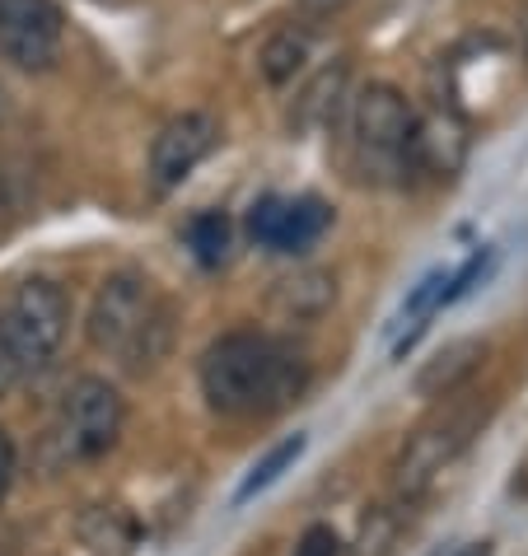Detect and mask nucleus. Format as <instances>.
Listing matches in <instances>:
<instances>
[{
    "label": "nucleus",
    "mask_w": 528,
    "mask_h": 556,
    "mask_svg": "<svg viewBox=\"0 0 528 556\" xmlns=\"http://www.w3.org/2000/svg\"><path fill=\"white\" fill-rule=\"evenodd\" d=\"M309 383V365L262 332H229L201 361V393L221 416H267L290 407Z\"/></svg>",
    "instance_id": "obj_1"
},
{
    "label": "nucleus",
    "mask_w": 528,
    "mask_h": 556,
    "mask_svg": "<svg viewBox=\"0 0 528 556\" xmlns=\"http://www.w3.org/2000/svg\"><path fill=\"white\" fill-rule=\"evenodd\" d=\"M89 346L113 355L131 369V375H146L168 355L174 342V308L164 304V295L154 290L150 276L141 271H113L103 276V286L95 290V304H89Z\"/></svg>",
    "instance_id": "obj_2"
},
{
    "label": "nucleus",
    "mask_w": 528,
    "mask_h": 556,
    "mask_svg": "<svg viewBox=\"0 0 528 556\" xmlns=\"http://www.w3.org/2000/svg\"><path fill=\"white\" fill-rule=\"evenodd\" d=\"M0 328H5L10 355L20 365V379L42 375L71 332V295L48 276H28L10 290L5 308H0Z\"/></svg>",
    "instance_id": "obj_3"
},
{
    "label": "nucleus",
    "mask_w": 528,
    "mask_h": 556,
    "mask_svg": "<svg viewBox=\"0 0 528 556\" xmlns=\"http://www.w3.org/2000/svg\"><path fill=\"white\" fill-rule=\"evenodd\" d=\"M122 421H127V403L108 379L85 375L61 393V407L52 416V450L61 463H95L117 444Z\"/></svg>",
    "instance_id": "obj_4"
},
{
    "label": "nucleus",
    "mask_w": 528,
    "mask_h": 556,
    "mask_svg": "<svg viewBox=\"0 0 528 556\" xmlns=\"http://www.w3.org/2000/svg\"><path fill=\"white\" fill-rule=\"evenodd\" d=\"M416 131L412 103L393 85H365L351 103V160L361 178L407 174V146Z\"/></svg>",
    "instance_id": "obj_5"
},
{
    "label": "nucleus",
    "mask_w": 528,
    "mask_h": 556,
    "mask_svg": "<svg viewBox=\"0 0 528 556\" xmlns=\"http://www.w3.org/2000/svg\"><path fill=\"white\" fill-rule=\"evenodd\" d=\"M473 430H477L473 412H449V416H435V421H426L407 444H402V454L393 463V496L402 505H412L416 496H426V491L435 486V477H440L449 463H454L473 444Z\"/></svg>",
    "instance_id": "obj_6"
},
{
    "label": "nucleus",
    "mask_w": 528,
    "mask_h": 556,
    "mask_svg": "<svg viewBox=\"0 0 528 556\" xmlns=\"http://www.w3.org/2000/svg\"><path fill=\"white\" fill-rule=\"evenodd\" d=\"M0 56L20 71H52L61 56L56 0H0Z\"/></svg>",
    "instance_id": "obj_7"
},
{
    "label": "nucleus",
    "mask_w": 528,
    "mask_h": 556,
    "mask_svg": "<svg viewBox=\"0 0 528 556\" xmlns=\"http://www.w3.org/2000/svg\"><path fill=\"white\" fill-rule=\"evenodd\" d=\"M328 225H332V211H328V202H318V197H262V202L248 211V235L272 253L314 249Z\"/></svg>",
    "instance_id": "obj_8"
},
{
    "label": "nucleus",
    "mask_w": 528,
    "mask_h": 556,
    "mask_svg": "<svg viewBox=\"0 0 528 556\" xmlns=\"http://www.w3.org/2000/svg\"><path fill=\"white\" fill-rule=\"evenodd\" d=\"M221 141V122L211 113H183L174 122H164L160 136L150 146V182L154 192H174L192 178V168L206 160Z\"/></svg>",
    "instance_id": "obj_9"
},
{
    "label": "nucleus",
    "mask_w": 528,
    "mask_h": 556,
    "mask_svg": "<svg viewBox=\"0 0 528 556\" xmlns=\"http://www.w3.org/2000/svg\"><path fill=\"white\" fill-rule=\"evenodd\" d=\"M347 85H351L347 61H332V66L309 75L304 89L294 94V108H290V131H300V136L328 131L341 117V108H347Z\"/></svg>",
    "instance_id": "obj_10"
},
{
    "label": "nucleus",
    "mask_w": 528,
    "mask_h": 556,
    "mask_svg": "<svg viewBox=\"0 0 528 556\" xmlns=\"http://www.w3.org/2000/svg\"><path fill=\"white\" fill-rule=\"evenodd\" d=\"M332 300H337V281H332V271H318V267L294 271L286 281H276L272 290V308L286 323H314L328 314Z\"/></svg>",
    "instance_id": "obj_11"
},
{
    "label": "nucleus",
    "mask_w": 528,
    "mask_h": 556,
    "mask_svg": "<svg viewBox=\"0 0 528 556\" xmlns=\"http://www.w3.org/2000/svg\"><path fill=\"white\" fill-rule=\"evenodd\" d=\"M481 355H487V346H481L477 337H458V342H449L444 351H435L430 361L416 369L412 389L422 397H449L481 365Z\"/></svg>",
    "instance_id": "obj_12"
},
{
    "label": "nucleus",
    "mask_w": 528,
    "mask_h": 556,
    "mask_svg": "<svg viewBox=\"0 0 528 556\" xmlns=\"http://www.w3.org/2000/svg\"><path fill=\"white\" fill-rule=\"evenodd\" d=\"M309 56H314V34L300 28V24H290V28H276V34L262 42L257 71H262V80H267L272 89H286L294 75L309 66Z\"/></svg>",
    "instance_id": "obj_13"
},
{
    "label": "nucleus",
    "mask_w": 528,
    "mask_h": 556,
    "mask_svg": "<svg viewBox=\"0 0 528 556\" xmlns=\"http://www.w3.org/2000/svg\"><path fill=\"white\" fill-rule=\"evenodd\" d=\"M80 547L85 556H131L136 547V523L117 505H99L80 519Z\"/></svg>",
    "instance_id": "obj_14"
},
{
    "label": "nucleus",
    "mask_w": 528,
    "mask_h": 556,
    "mask_svg": "<svg viewBox=\"0 0 528 556\" xmlns=\"http://www.w3.org/2000/svg\"><path fill=\"white\" fill-rule=\"evenodd\" d=\"M304 450H309V435H290V440H281V444H276V450H267V458H262V463H253V472H248L243 482H239L235 501L243 505V501H253L257 491L276 486V482H281V477L294 468V463H300V454H304Z\"/></svg>",
    "instance_id": "obj_15"
},
{
    "label": "nucleus",
    "mask_w": 528,
    "mask_h": 556,
    "mask_svg": "<svg viewBox=\"0 0 528 556\" xmlns=\"http://www.w3.org/2000/svg\"><path fill=\"white\" fill-rule=\"evenodd\" d=\"M188 249L201 267H221L229 257V215L225 211H201L188 220Z\"/></svg>",
    "instance_id": "obj_16"
},
{
    "label": "nucleus",
    "mask_w": 528,
    "mask_h": 556,
    "mask_svg": "<svg viewBox=\"0 0 528 556\" xmlns=\"http://www.w3.org/2000/svg\"><path fill=\"white\" fill-rule=\"evenodd\" d=\"M398 533H402V515L398 509H375V515L365 519V533H361V552L355 556H388L398 543Z\"/></svg>",
    "instance_id": "obj_17"
},
{
    "label": "nucleus",
    "mask_w": 528,
    "mask_h": 556,
    "mask_svg": "<svg viewBox=\"0 0 528 556\" xmlns=\"http://www.w3.org/2000/svg\"><path fill=\"white\" fill-rule=\"evenodd\" d=\"M491 267H495V249H477L458 271H449V281H444V304H458L463 295H468V290H477V286L491 276Z\"/></svg>",
    "instance_id": "obj_18"
},
{
    "label": "nucleus",
    "mask_w": 528,
    "mask_h": 556,
    "mask_svg": "<svg viewBox=\"0 0 528 556\" xmlns=\"http://www.w3.org/2000/svg\"><path fill=\"white\" fill-rule=\"evenodd\" d=\"M294 556H341L337 529H328V523H314V529H304V538L294 543Z\"/></svg>",
    "instance_id": "obj_19"
},
{
    "label": "nucleus",
    "mask_w": 528,
    "mask_h": 556,
    "mask_svg": "<svg viewBox=\"0 0 528 556\" xmlns=\"http://www.w3.org/2000/svg\"><path fill=\"white\" fill-rule=\"evenodd\" d=\"M14 468H20V454H14L10 430L0 426V501H5V496H10V486H14Z\"/></svg>",
    "instance_id": "obj_20"
},
{
    "label": "nucleus",
    "mask_w": 528,
    "mask_h": 556,
    "mask_svg": "<svg viewBox=\"0 0 528 556\" xmlns=\"http://www.w3.org/2000/svg\"><path fill=\"white\" fill-rule=\"evenodd\" d=\"M14 383H20V365H14L10 342H5V328H0V397H5Z\"/></svg>",
    "instance_id": "obj_21"
},
{
    "label": "nucleus",
    "mask_w": 528,
    "mask_h": 556,
    "mask_svg": "<svg viewBox=\"0 0 528 556\" xmlns=\"http://www.w3.org/2000/svg\"><path fill=\"white\" fill-rule=\"evenodd\" d=\"M435 556H495V543L491 538H468V543H449Z\"/></svg>",
    "instance_id": "obj_22"
},
{
    "label": "nucleus",
    "mask_w": 528,
    "mask_h": 556,
    "mask_svg": "<svg viewBox=\"0 0 528 556\" xmlns=\"http://www.w3.org/2000/svg\"><path fill=\"white\" fill-rule=\"evenodd\" d=\"M300 5L309 10V14H337L347 0H300Z\"/></svg>",
    "instance_id": "obj_23"
},
{
    "label": "nucleus",
    "mask_w": 528,
    "mask_h": 556,
    "mask_svg": "<svg viewBox=\"0 0 528 556\" xmlns=\"http://www.w3.org/2000/svg\"><path fill=\"white\" fill-rule=\"evenodd\" d=\"M10 122V94H5V85H0V127Z\"/></svg>",
    "instance_id": "obj_24"
}]
</instances>
